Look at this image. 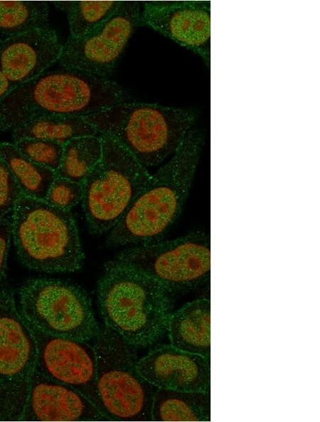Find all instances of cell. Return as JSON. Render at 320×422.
Wrapping results in <instances>:
<instances>
[{"instance_id":"13","label":"cell","mask_w":320,"mask_h":422,"mask_svg":"<svg viewBox=\"0 0 320 422\" xmlns=\"http://www.w3.org/2000/svg\"><path fill=\"white\" fill-rule=\"evenodd\" d=\"M210 1H147L140 23L192 51L210 66Z\"/></svg>"},{"instance_id":"25","label":"cell","mask_w":320,"mask_h":422,"mask_svg":"<svg viewBox=\"0 0 320 422\" xmlns=\"http://www.w3.org/2000/svg\"><path fill=\"white\" fill-rule=\"evenodd\" d=\"M82 198V183L57 175L44 200L56 207L70 210Z\"/></svg>"},{"instance_id":"27","label":"cell","mask_w":320,"mask_h":422,"mask_svg":"<svg viewBox=\"0 0 320 422\" xmlns=\"http://www.w3.org/2000/svg\"><path fill=\"white\" fill-rule=\"evenodd\" d=\"M11 240V219L0 220V286L4 278Z\"/></svg>"},{"instance_id":"26","label":"cell","mask_w":320,"mask_h":422,"mask_svg":"<svg viewBox=\"0 0 320 422\" xmlns=\"http://www.w3.org/2000/svg\"><path fill=\"white\" fill-rule=\"evenodd\" d=\"M21 191L0 154V220L12 211Z\"/></svg>"},{"instance_id":"14","label":"cell","mask_w":320,"mask_h":422,"mask_svg":"<svg viewBox=\"0 0 320 422\" xmlns=\"http://www.w3.org/2000/svg\"><path fill=\"white\" fill-rule=\"evenodd\" d=\"M107 421L80 392L34 370L21 421Z\"/></svg>"},{"instance_id":"15","label":"cell","mask_w":320,"mask_h":422,"mask_svg":"<svg viewBox=\"0 0 320 422\" xmlns=\"http://www.w3.org/2000/svg\"><path fill=\"white\" fill-rule=\"evenodd\" d=\"M137 367L155 388L210 392V359L171 345L153 349L137 360Z\"/></svg>"},{"instance_id":"19","label":"cell","mask_w":320,"mask_h":422,"mask_svg":"<svg viewBox=\"0 0 320 422\" xmlns=\"http://www.w3.org/2000/svg\"><path fill=\"white\" fill-rule=\"evenodd\" d=\"M14 141L37 139L65 144L76 137L98 135L84 117L50 115L35 118L12 130Z\"/></svg>"},{"instance_id":"6","label":"cell","mask_w":320,"mask_h":422,"mask_svg":"<svg viewBox=\"0 0 320 422\" xmlns=\"http://www.w3.org/2000/svg\"><path fill=\"white\" fill-rule=\"evenodd\" d=\"M102 155L82 182V209L90 232H110L151 175L115 139L100 134Z\"/></svg>"},{"instance_id":"2","label":"cell","mask_w":320,"mask_h":422,"mask_svg":"<svg viewBox=\"0 0 320 422\" xmlns=\"http://www.w3.org/2000/svg\"><path fill=\"white\" fill-rule=\"evenodd\" d=\"M126 99L124 90L107 78L65 67L44 72L0 103V131L43 116L85 117Z\"/></svg>"},{"instance_id":"20","label":"cell","mask_w":320,"mask_h":422,"mask_svg":"<svg viewBox=\"0 0 320 422\" xmlns=\"http://www.w3.org/2000/svg\"><path fill=\"white\" fill-rule=\"evenodd\" d=\"M0 154L9 168L21 193L44 200L57 176L56 172L26 158L18 151L14 144L0 143Z\"/></svg>"},{"instance_id":"24","label":"cell","mask_w":320,"mask_h":422,"mask_svg":"<svg viewBox=\"0 0 320 422\" xmlns=\"http://www.w3.org/2000/svg\"><path fill=\"white\" fill-rule=\"evenodd\" d=\"M18 151L34 163L57 171L63 152V146L60 143L37 139H22L14 141Z\"/></svg>"},{"instance_id":"10","label":"cell","mask_w":320,"mask_h":422,"mask_svg":"<svg viewBox=\"0 0 320 422\" xmlns=\"http://www.w3.org/2000/svg\"><path fill=\"white\" fill-rule=\"evenodd\" d=\"M37 345L13 291L0 289V421H21Z\"/></svg>"},{"instance_id":"28","label":"cell","mask_w":320,"mask_h":422,"mask_svg":"<svg viewBox=\"0 0 320 422\" xmlns=\"http://www.w3.org/2000/svg\"><path fill=\"white\" fill-rule=\"evenodd\" d=\"M14 90V87L0 70V103Z\"/></svg>"},{"instance_id":"4","label":"cell","mask_w":320,"mask_h":422,"mask_svg":"<svg viewBox=\"0 0 320 422\" xmlns=\"http://www.w3.org/2000/svg\"><path fill=\"white\" fill-rule=\"evenodd\" d=\"M196 110L123 102L84 117L99 134L115 139L144 166L162 163L178 149Z\"/></svg>"},{"instance_id":"5","label":"cell","mask_w":320,"mask_h":422,"mask_svg":"<svg viewBox=\"0 0 320 422\" xmlns=\"http://www.w3.org/2000/svg\"><path fill=\"white\" fill-rule=\"evenodd\" d=\"M11 224L17 255L27 268L65 273L82 267L85 256L70 210L21 194L12 210Z\"/></svg>"},{"instance_id":"12","label":"cell","mask_w":320,"mask_h":422,"mask_svg":"<svg viewBox=\"0 0 320 422\" xmlns=\"http://www.w3.org/2000/svg\"><path fill=\"white\" fill-rule=\"evenodd\" d=\"M28 325L37 345L36 369L76 389L104 414L96 389L94 346L87 341L50 335Z\"/></svg>"},{"instance_id":"22","label":"cell","mask_w":320,"mask_h":422,"mask_svg":"<svg viewBox=\"0 0 320 422\" xmlns=\"http://www.w3.org/2000/svg\"><path fill=\"white\" fill-rule=\"evenodd\" d=\"M46 1H0V33L5 37L48 26Z\"/></svg>"},{"instance_id":"23","label":"cell","mask_w":320,"mask_h":422,"mask_svg":"<svg viewBox=\"0 0 320 422\" xmlns=\"http://www.w3.org/2000/svg\"><path fill=\"white\" fill-rule=\"evenodd\" d=\"M121 1H54L56 8L68 17L70 37L79 38L105 21L117 9Z\"/></svg>"},{"instance_id":"3","label":"cell","mask_w":320,"mask_h":422,"mask_svg":"<svg viewBox=\"0 0 320 422\" xmlns=\"http://www.w3.org/2000/svg\"><path fill=\"white\" fill-rule=\"evenodd\" d=\"M170 293L149 276L112 260L97 288L105 326L136 348L152 345L166 332Z\"/></svg>"},{"instance_id":"17","label":"cell","mask_w":320,"mask_h":422,"mask_svg":"<svg viewBox=\"0 0 320 422\" xmlns=\"http://www.w3.org/2000/svg\"><path fill=\"white\" fill-rule=\"evenodd\" d=\"M166 331L174 347L210 359V299H196L171 313Z\"/></svg>"},{"instance_id":"21","label":"cell","mask_w":320,"mask_h":422,"mask_svg":"<svg viewBox=\"0 0 320 422\" xmlns=\"http://www.w3.org/2000/svg\"><path fill=\"white\" fill-rule=\"evenodd\" d=\"M102 155V141L100 134L76 137L63 146L58 176L82 183L100 161Z\"/></svg>"},{"instance_id":"16","label":"cell","mask_w":320,"mask_h":422,"mask_svg":"<svg viewBox=\"0 0 320 422\" xmlns=\"http://www.w3.org/2000/svg\"><path fill=\"white\" fill-rule=\"evenodd\" d=\"M63 45L48 26L0 39V70L14 89L58 60Z\"/></svg>"},{"instance_id":"11","label":"cell","mask_w":320,"mask_h":422,"mask_svg":"<svg viewBox=\"0 0 320 422\" xmlns=\"http://www.w3.org/2000/svg\"><path fill=\"white\" fill-rule=\"evenodd\" d=\"M140 13L139 2L121 1L116 11L98 27L81 37L68 38L62 47L60 64L107 78L140 23Z\"/></svg>"},{"instance_id":"7","label":"cell","mask_w":320,"mask_h":422,"mask_svg":"<svg viewBox=\"0 0 320 422\" xmlns=\"http://www.w3.org/2000/svg\"><path fill=\"white\" fill-rule=\"evenodd\" d=\"M95 339L96 389L104 414L110 421H151L156 389L138 372L136 347L105 325Z\"/></svg>"},{"instance_id":"9","label":"cell","mask_w":320,"mask_h":422,"mask_svg":"<svg viewBox=\"0 0 320 422\" xmlns=\"http://www.w3.org/2000/svg\"><path fill=\"white\" fill-rule=\"evenodd\" d=\"M18 295L21 315L43 332L87 342L99 332L91 301L75 285L52 278H32L21 286Z\"/></svg>"},{"instance_id":"8","label":"cell","mask_w":320,"mask_h":422,"mask_svg":"<svg viewBox=\"0 0 320 422\" xmlns=\"http://www.w3.org/2000/svg\"><path fill=\"white\" fill-rule=\"evenodd\" d=\"M112 261L149 276L170 293L194 289L210 278V237L196 230L125 249Z\"/></svg>"},{"instance_id":"18","label":"cell","mask_w":320,"mask_h":422,"mask_svg":"<svg viewBox=\"0 0 320 422\" xmlns=\"http://www.w3.org/2000/svg\"><path fill=\"white\" fill-rule=\"evenodd\" d=\"M151 421H210V392L156 388Z\"/></svg>"},{"instance_id":"1","label":"cell","mask_w":320,"mask_h":422,"mask_svg":"<svg viewBox=\"0 0 320 422\" xmlns=\"http://www.w3.org/2000/svg\"><path fill=\"white\" fill-rule=\"evenodd\" d=\"M203 145L191 129L171 158L153 175L107 238L109 245L161 240L179 217L188 195Z\"/></svg>"}]
</instances>
